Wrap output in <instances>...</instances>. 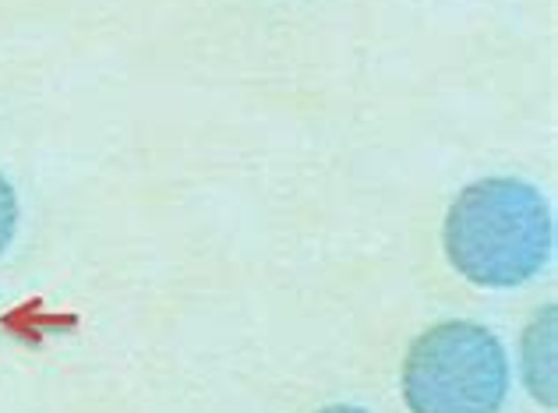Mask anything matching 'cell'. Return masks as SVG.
Wrapping results in <instances>:
<instances>
[{"label": "cell", "instance_id": "obj_1", "mask_svg": "<svg viewBox=\"0 0 558 413\" xmlns=\"http://www.w3.org/2000/svg\"><path fill=\"white\" fill-rule=\"evenodd\" d=\"M551 212L541 191L492 177L470 184L446 219V251L470 283L517 287L534 279L551 255Z\"/></svg>", "mask_w": 558, "mask_h": 413}, {"label": "cell", "instance_id": "obj_2", "mask_svg": "<svg viewBox=\"0 0 558 413\" xmlns=\"http://www.w3.org/2000/svg\"><path fill=\"white\" fill-rule=\"evenodd\" d=\"M506 392V350L474 321H442L407 353L403 396L414 413H498Z\"/></svg>", "mask_w": 558, "mask_h": 413}, {"label": "cell", "instance_id": "obj_3", "mask_svg": "<svg viewBox=\"0 0 558 413\" xmlns=\"http://www.w3.org/2000/svg\"><path fill=\"white\" fill-rule=\"evenodd\" d=\"M14 227H19V198H14V187L4 181L0 173V255L14 238Z\"/></svg>", "mask_w": 558, "mask_h": 413}, {"label": "cell", "instance_id": "obj_4", "mask_svg": "<svg viewBox=\"0 0 558 413\" xmlns=\"http://www.w3.org/2000/svg\"><path fill=\"white\" fill-rule=\"evenodd\" d=\"M322 413H364L357 406H329V410H322Z\"/></svg>", "mask_w": 558, "mask_h": 413}]
</instances>
